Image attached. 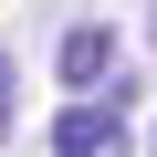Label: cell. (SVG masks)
Instances as JSON below:
<instances>
[{"label":"cell","instance_id":"obj_1","mask_svg":"<svg viewBox=\"0 0 157 157\" xmlns=\"http://www.w3.org/2000/svg\"><path fill=\"white\" fill-rule=\"evenodd\" d=\"M105 73H115V32H105V21H73V32H63V84L94 94Z\"/></svg>","mask_w":157,"mask_h":157},{"label":"cell","instance_id":"obj_2","mask_svg":"<svg viewBox=\"0 0 157 157\" xmlns=\"http://www.w3.org/2000/svg\"><path fill=\"white\" fill-rule=\"evenodd\" d=\"M52 147H63V157H115V105H105V94H94V105H63Z\"/></svg>","mask_w":157,"mask_h":157},{"label":"cell","instance_id":"obj_3","mask_svg":"<svg viewBox=\"0 0 157 157\" xmlns=\"http://www.w3.org/2000/svg\"><path fill=\"white\" fill-rule=\"evenodd\" d=\"M11 115H21V84H11V52H0V136H11Z\"/></svg>","mask_w":157,"mask_h":157}]
</instances>
